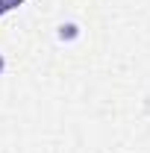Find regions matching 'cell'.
Masks as SVG:
<instances>
[{"label":"cell","mask_w":150,"mask_h":153,"mask_svg":"<svg viewBox=\"0 0 150 153\" xmlns=\"http://www.w3.org/2000/svg\"><path fill=\"white\" fill-rule=\"evenodd\" d=\"M74 36H76V27H74V24H68V27L59 30V38H74Z\"/></svg>","instance_id":"1"},{"label":"cell","mask_w":150,"mask_h":153,"mask_svg":"<svg viewBox=\"0 0 150 153\" xmlns=\"http://www.w3.org/2000/svg\"><path fill=\"white\" fill-rule=\"evenodd\" d=\"M0 71H3V56H0Z\"/></svg>","instance_id":"2"}]
</instances>
